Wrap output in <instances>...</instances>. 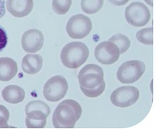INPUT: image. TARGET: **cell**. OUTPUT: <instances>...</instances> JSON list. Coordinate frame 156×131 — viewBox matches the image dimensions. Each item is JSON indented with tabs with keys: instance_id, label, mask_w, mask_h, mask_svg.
Returning a JSON list of instances; mask_svg holds the SVG:
<instances>
[{
	"instance_id": "12",
	"label": "cell",
	"mask_w": 156,
	"mask_h": 131,
	"mask_svg": "<svg viewBox=\"0 0 156 131\" xmlns=\"http://www.w3.org/2000/svg\"><path fill=\"white\" fill-rule=\"evenodd\" d=\"M7 9L13 16L23 18L28 16L34 7L33 0H7Z\"/></svg>"
},
{
	"instance_id": "24",
	"label": "cell",
	"mask_w": 156,
	"mask_h": 131,
	"mask_svg": "<svg viewBox=\"0 0 156 131\" xmlns=\"http://www.w3.org/2000/svg\"><path fill=\"white\" fill-rule=\"evenodd\" d=\"M108 1L115 5L121 6L127 4L130 0H108Z\"/></svg>"
},
{
	"instance_id": "21",
	"label": "cell",
	"mask_w": 156,
	"mask_h": 131,
	"mask_svg": "<svg viewBox=\"0 0 156 131\" xmlns=\"http://www.w3.org/2000/svg\"><path fill=\"white\" fill-rule=\"evenodd\" d=\"M10 113L6 107L0 105V128H9L7 122L9 119Z\"/></svg>"
},
{
	"instance_id": "23",
	"label": "cell",
	"mask_w": 156,
	"mask_h": 131,
	"mask_svg": "<svg viewBox=\"0 0 156 131\" xmlns=\"http://www.w3.org/2000/svg\"><path fill=\"white\" fill-rule=\"evenodd\" d=\"M8 43V37L4 28L0 26V52L6 47Z\"/></svg>"
},
{
	"instance_id": "2",
	"label": "cell",
	"mask_w": 156,
	"mask_h": 131,
	"mask_svg": "<svg viewBox=\"0 0 156 131\" xmlns=\"http://www.w3.org/2000/svg\"><path fill=\"white\" fill-rule=\"evenodd\" d=\"M89 55V49L86 44L80 41H74L63 47L61 52V60L67 68L76 69L87 60Z\"/></svg>"
},
{
	"instance_id": "9",
	"label": "cell",
	"mask_w": 156,
	"mask_h": 131,
	"mask_svg": "<svg viewBox=\"0 0 156 131\" xmlns=\"http://www.w3.org/2000/svg\"><path fill=\"white\" fill-rule=\"evenodd\" d=\"M120 52L117 45L110 41L98 44L94 51V56L98 62L104 65L114 64L118 60Z\"/></svg>"
},
{
	"instance_id": "18",
	"label": "cell",
	"mask_w": 156,
	"mask_h": 131,
	"mask_svg": "<svg viewBox=\"0 0 156 131\" xmlns=\"http://www.w3.org/2000/svg\"><path fill=\"white\" fill-rule=\"evenodd\" d=\"M72 3V0H52L53 11L59 15L67 13Z\"/></svg>"
},
{
	"instance_id": "11",
	"label": "cell",
	"mask_w": 156,
	"mask_h": 131,
	"mask_svg": "<svg viewBox=\"0 0 156 131\" xmlns=\"http://www.w3.org/2000/svg\"><path fill=\"white\" fill-rule=\"evenodd\" d=\"M27 117L30 120H44L51 113L49 106L41 101H33L28 103L25 107Z\"/></svg>"
},
{
	"instance_id": "7",
	"label": "cell",
	"mask_w": 156,
	"mask_h": 131,
	"mask_svg": "<svg viewBox=\"0 0 156 131\" xmlns=\"http://www.w3.org/2000/svg\"><path fill=\"white\" fill-rule=\"evenodd\" d=\"M80 86L88 89L100 85L104 80L103 69L96 64H88L82 68L78 75Z\"/></svg>"
},
{
	"instance_id": "13",
	"label": "cell",
	"mask_w": 156,
	"mask_h": 131,
	"mask_svg": "<svg viewBox=\"0 0 156 131\" xmlns=\"http://www.w3.org/2000/svg\"><path fill=\"white\" fill-rule=\"evenodd\" d=\"M18 65L13 59L5 57L0 58V81H9L18 73Z\"/></svg>"
},
{
	"instance_id": "20",
	"label": "cell",
	"mask_w": 156,
	"mask_h": 131,
	"mask_svg": "<svg viewBox=\"0 0 156 131\" xmlns=\"http://www.w3.org/2000/svg\"><path fill=\"white\" fill-rule=\"evenodd\" d=\"M105 87L106 85L104 80L101 82V83L100 85L91 89H88L82 86H80V90L82 91L83 94L89 98H96L99 96L105 91Z\"/></svg>"
},
{
	"instance_id": "22",
	"label": "cell",
	"mask_w": 156,
	"mask_h": 131,
	"mask_svg": "<svg viewBox=\"0 0 156 131\" xmlns=\"http://www.w3.org/2000/svg\"><path fill=\"white\" fill-rule=\"evenodd\" d=\"M26 126L28 128H43L46 124V120H34L26 118Z\"/></svg>"
},
{
	"instance_id": "3",
	"label": "cell",
	"mask_w": 156,
	"mask_h": 131,
	"mask_svg": "<svg viewBox=\"0 0 156 131\" xmlns=\"http://www.w3.org/2000/svg\"><path fill=\"white\" fill-rule=\"evenodd\" d=\"M145 64L139 60H132L123 63L118 68V80L123 84L133 83L144 74Z\"/></svg>"
},
{
	"instance_id": "25",
	"label": "cell",
	"mask_w": 156,
	"mask_h": 131,
	"mask_svg": "<svg viewBox=\"0 0 156 131\" xmlns=\"http://www.w3.org/2000/svg\"><path fill=\"white\" fill-rule=\"evenodd\" d=\"M5 13V2L4 0H0V19L4 16Z\"/></svg>"
},
{
	"instance_id": "8",
	"label": "cell",
	"mask_w": 156,
	"mask_h": 131,
	"mask_svg": "<svg viewBox=\"0 0 156 131\" xmlns=\"http://www.w3.org/2000/svg\"><path fill=\"white\" fill-rule=\"evenodd\" d=\"M139 98V91L136 88L127 86L115 90L111 95V101L116 107L126 108L135 104Z\"/></svg>"
},
{
	"instance_id": "1",
	"label": "cell",
	"mask_w": 156,
	"mask_h": 131,
	"mask_svg": "<svg viewBox=\"0 0 156 131\" xmlns=\"http://www.w3.org/2000/svg\"><path fill=\"white\" fill-rule=\"evenodd\" d=\"M82 109L77 101L67 99L59 103L52 116L55 128H73L82 115Z\"/></svg>"
},
{
	"instance_id": "17",
	"label": "cell",
	"mask_w": 156,
	"mask_h": 131,
	"mask_svg": "<svg viewBox=\"0 0 156 131\" xmlns=\"http://www.w3.org/2000/svg\"><path fill=\"white\" fill-rule=\"evenodd\" d=\"M109 41L114 43L119 50L120 54L127 52L130 47V40L128 37L121 34H117L109 39Z\"/></svg>"
},
{
	"instance_id": "14",
	"label": "cell",
	"mask_w": 156,
	"mask_h": 131,
	"mask_svg": "<svg viewBox=\"0 0 156 131\" xmlns=\"http://www.w3.org/2000/svg\"><path fill=\"white\" fill-rule=\"evenodd\" d=\"M43 62V58L40 55L28 54L22 59V70L28 74H36L41 69Z\"/></svg>"
},
{
	"instance_id": "5",
	"label": "cell",
	"mask_w": 156,
	"mask_h": 131,
	"mask_svg": "<svg viewBox=\"0 0 156 131\" xmlns=\"http://www.w3.org/2000/svg\"><path fill=\"white\" fill-rule=\"evenodd\" d=\"M92 30V22L87 16L79 14L71 17L67 22L66 31L70 37L82 39Z\"/></svg>"
},
{
	"instance_id": "6",
	"label": "cell",
	"mask_w": 156,
	"mask_h": 131,
	"mask_svg": "<svg viewBox=\"0 0 156 131\" xmlns=\"http://www.w3.org/2000/svg\"><path fill=\"white\" fill-rule=\"evenodd\" d=\"M125 18L130 25L136 27H141L146 25L150 22L151 13L144 4L135 2L126 7Z\"/></svg>"
},
{
	"instance_id": "26",
	"label": "cell",
	"mask_w": 156,
	"mask_h": 131,
	"mask_svg": "<svg viewBox=\"0 0 156 131\" xmlns=\"http://www.w3.org/2000/svg\"><path fill=\"white\" fill-rule=\"evenodd\" d=\"M145 1L151 6L153 5V0H145Z\"/></svg>"
},
{
	"instance_id": "10",
	"label": "cell",
	"mask_w": 156,
	"mask_h": 131,
	"mask_svg": "<svg viewBox=\"0 0 156 131\" xmlns=\"http://www.w3.org/2000/svg\"><path fill=\"white\" fill-rule=\"evenodd\" d=\"M23 49L27 53H34L39 51L44 44V37L41 31L31 29L25 32L22 37Z\"/></svg>"
},
{
	"instance_id": "4",
	"label": "cell",
	"mask_w": 156,
	"mask_h": 131,
	"mask_svg": "<svg viewBox=\"0 0 156 131\" xmlns=\"http://www.w3.org/2000/svg\"><path fill=\"white\" fill-rule=\"evenodd\" d=\"M68 91L66 79L61 75H56L49 78L43 88V95L50 102H58L62 99Z\"/></svg>"
},
{
	"instance_id": "19",
	"label": "cell",
	"mask_w": 156,
	"mask_h": 131,
	"mask_svg": "<svg viewBox=\"0 0 156 131\" xmlns=\"http://www.w3.org/2000/svg\"><path fill=\"white\" fill-rule=\"evenodd\" d=\"M137 40L142 44L153 45V29L152 27L142 29L136 33Z\"/></svg>"
},
{
	"instance_id": "15",
	"label": "cell",
	"mask_w": 156,
	"mask_h": 131,
	"mask_svg": "<svg viewBox=\"0 0 156 131\" xmlns=\"http://www.w3.org/2000/svg\"><path fill=\"white\" fill-rule=\"evenodd\" d=\"M2 96L8 103L18 104L24 100L25 92L22 88L17 85H9L2 90Z\"/></svg>"
},
{
	"instance_id": "16",
	"label": "cell",
	"mask_w": 156,
	"mask_h": 131,
	"mask_svg": "<svg viewBox=\"0 0 156 131\" xmlns=\"http://www.w3.org/2000/svg\"><path fill=\"white\" fill-rule=\"evenodd\" d=\"M104 0H82L81 8L85 13L93 15L102 8Z\"/></svg>"
}]
</instances>
